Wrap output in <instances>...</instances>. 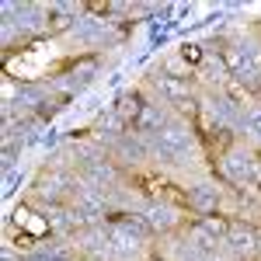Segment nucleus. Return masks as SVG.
<instances>
[{"instance_id": "f257e3e1", "label": "nucleus", "mask_w": 261, "mask_h": 261, "mask_svg": "<svg viewBox=\"0 0 261 261\" xmlns=\"http://www.w3.org/2000/svg\"><path fill=\"white\" fill-rule=\"evenodd\" d=\"M133 185L140 188L143 195H150V199L171 202V205H181V209H188V205H192V202H188V195L181 192L178 185H171V181L161 178V174H133Z\"/></svg>"}, {"instance_id": "f03ea898", "label": "nucleus", "mask_w": 261, "mask_h": 261, "mask_svg": "<svg viewBox=\"0 0 261 261\" xmlns=\"http://www.w3.org/2000/svg\"><path fill=\"white\" fill-rule=\"evenodd\" d=\"M84 7H87V11H94V14H105V11H108V0H87Z\"/></svg>"}, {"instance_id": "7ed1b4c3", "label": "nucleus", "mask_w": 261, "mask_h": 261, "mask_svg": "<svg viewBox=\"0 0 261 261\" xmlns=\"http://www.w3.org/2000/svg\"><path fill=\"white\" fill-rule=\"evenodd\" d=\"M185 60H188V63H199V49H195V45H188V49H185Z\"/></svg>"}, {"instance_id": "20e7f679", "label": "nucleus", "mask_w": 261, "mask_h": 261, "mask_svg": "<svg viewBox=\"0 0 261 261\" xmlns=\"http://www.w3.org/2000/svg\"><path fill=\"white\" fill-rule=\"evenodd\" d=\"M153 261H161V258H153Z\"/></svg>"}]
</instances>
